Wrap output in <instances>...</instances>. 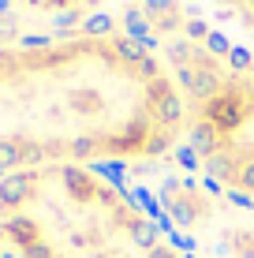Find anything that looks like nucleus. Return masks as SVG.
Listing matches in <instances>:
<instances>
[{"mask_svg":"<svg viewBox=\"0 0 254 258\" xmlns=\"http://www.w3.org/2000/svg\"><path fill=\"white\" fill-rule=\"evenodd\" d=\"M172 79L142 38L90 26L64 38L0 41V180L45 165L161 154V109H120V97H164Z\"/></svg>","mask_w":254,"mask_h":258,"instance_id":"1","label":"nucleus"},{"mask_svg":"<svg viewBox=\"0 0 254 258\" xmlns=\"http://www.w3.org/2000/svg\"><path fill=\"white\" fill-rule=\"evenodd\" d=\"M23 8H34V12H71V8L86 4V0H19Z\"/></svg>","mask_w":254,"mask_h":258,"instance_id":"2","label":"nucleus"},{"mask_svg":"<svg viewBox=\"0 0 254 258\" xmlns=\"http://www.w3.org/2000/svg\"><path fill=\"white\" fill-rule=\"evenodd\" d=\"M247 8H250V12H254V0H247Z\"/></svg>","mask_w":254,"mask_h":258,"instance_id":"3","label":"nucleus"},{"mask_svg":"<svg viewBox=\"0 0 254 258\" xmlns=\"http://www.w3.org/2000/svg\"><path fill=\"white\" fill-rule=\"evenodd\" d=\"M0 258H4V254H0Z\"/></svg>","mask_w":254,"mask_h":258,"instance_id":"4","label":"nucleus"}]
</instances>
